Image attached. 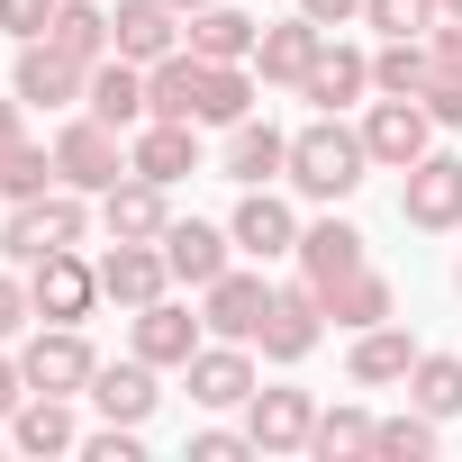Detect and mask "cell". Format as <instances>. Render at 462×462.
Here are the masks:
<instances>
[{
	"mask_svg": "<svg viewBox=\"0 0 462 462\" xmlns=\"http://www.w3.org/2000/svg\"><path fill=\"white\" fill-rule=\"evenodd\" d=\"M363 172H372V145H363V127H345V118H309L300 136H291V190L300 199H354L363 190Z\"/></svg>",
	"mask_w": 462,
	"mask_h": 462,
	"instance_id": "6da1fadb",
	"label": "cell"
},
{
	"mask_svg": "<svg viewBox=\"0 0 462 462\" xmlns=\"http://www.w3.org/2000/svg\"><path fill=\"white\" fill-rule=\"evenodd\" d=\"M82 236H91L82 190H46V199H19V217L0 226V254H10V263H37V254H64V245H82Z\"/></svg>",
	"mask_w": 462,
	"mask_h": 462,
	"instance_id": "7a4b0ae2",
	"label": "cell"
},
{
	"mask_svg": "<svg viewBox=\"0 0 462 462\" xmlns=\"http://www.w3.org/2000/svg\"><path fill=\"white\" fill-rule=\"evenodd\" d=\"M28 300H37V318L82 327L109 291H100V263H82V245H64V254H37V263H28Z\"/></svg>",
	"mask_w": 462,
	"mask_h": 462,
	"instance_id": "3957f363",
	"label": "cell"
},
{
	"mask_svg": "<svg viewBox=\"0 0 462 462\" xmlns=\"http://www.w3.org/2000/svg\"><path fill=\"white\" fill-rule=\"evenodd\" d=\"M19 372H28V390H55V399H82L91 390V372H100V354L82 345V327H37L28 345H19Z\"/></svg>",
	"mask_w": 462,
	"mask_h": 462,
	"instance_id": "277c9868",
	"label": "cell"
},
{
	"mask_svg": "<svg viewBox=\"0 0 462 462\" xmlns=\"http://www.w3.org/2000/svg\"><path fill=\"white\" fill-rule=\"evenodd\" d=\"M10 91H19L28 109H73V100L91 91V64H82V55H64L55 37H28V46H19V64H10Z\"/></svg>",
	"mask_w": 462,
	"mask_h": 462,
	"instance_id": "5b68a950",
	"label": "cell"
},
{
	"mask_svg": "<svg viewBox=\"0 0 462 462\" xmlns=\"http://www.w3.org/2000/svg\"><path fill=\"white\" fill-rule=\"evenodd\" d=\"M55 172H64V190H109V181H127V145H118V127L82 109V118L55 136Z\"/></svg>",
	"mask_w": 462,
	"mask_h": 462,
	"instance_id": "8992f818",
	"label": "cell"
},
{
	"mask_svg": "<svg viewBox=\"0 0 462 462\" xmlns=\"http://www.w3.org/2000/svg\"><path fill=\"white\" fill-rule=\"evenodd\" d=\"M399 217L426 226V236H444V226H462V154H417L408 181H399Z\"/></svg>",
	"mask_w": 462,
	"mask_h": 462,
	"instance_id": "52a82bcc",
	"label": "cell"
},
{
	"mask_svg": "<svg viewBox=\"0 0 462 462\" xmlns=\"http://www.w3.org/2000/svg\"><path fill=\"white\" fill-rule=\"evenodd\" d=\"M363 145H372V163H381V172H408L417 154H435V118H426V100L381 91V100H372V118H363Z\"/></svg>",
	"mask_w": 462,
	"mask_h": 462,
	"instance_id": "ba28073f",
	"label": "cell"
},
{
	"mask_svg": "<svg viewBox=\"0 0 462 462\" xmlns=\"http://www.w3.org/2000/svg\"><path fill=\"white\" fill-rule=\"evenodd\" d=\"M318 336H327V300H318V282H282L273 291V318H263V363H309L318 354Z\"/></svg>",
	"mask_w": 462,
	"mask_h": 462,
	"instance_id": "9c48e42d",
	"label": "cell"
},
{
	"mask_svg": "<svg viewBox=\"0 0 462 462\" xmlns=\"http://www.w3.org/2000/svg\"><path fill=\"white\" fill-rule=\"evenodd\" d=\"M199 318H208V336H226V345H254V336H263V318H273V282L226 263V273L199 291Z\"/></svg>",
	"mask_w": 462,
	"mask_h": 462,
	"instance_id": "30bf717a",
	"label": "cell"
},
{
	"mask_svg": "<svg viewBox=\"0 0 462 462\" xmlns=\"http://www.w3.org/2000/svg\"><path fill=\"white\" fill-rule=\"evenodd\" d=\"M100 291L136 318V309H154L163 291H172V263H163V245H145V236H109V254H100Z\"/></svg>",
	"mask_w": 462,
	"mask_h": 462,
	"instance_id": "8fae6325",
	"label": "cell"
},
{
	"mask_svg": "<svg viewBox=\"0 0 462 462\" xmlns=\"http://www.w3.org/2000/svg\"><path fill=\"white\" fill-rule=\"evenodd\" d=\"M226 236H236V254H254V263H282V254H300V217H291V199L263 181V190H245V199H236Z\"/></svg>",
	"mask_w": 462,
	"mask_h": 462,
	"instance_id": "7c38bea8",
	"label": "cell"
},
{
	"mask_svg": "<svg viewBox=\"0 0 462 462\" xmlns=\"http://www.w3.org/2000/svg\"><path fill=\"white\" fill-rule=\"evenodd\" d=\"M181 10H172V0H118V10H109V55H127V64H163L172 46H181Z\"/></svg>",
	"mask_w": 462,
	"mask_h": 462,
	"instance_id": "4fadbf2b",
	"label": "cell"
},
{
	"mask_svg": "<svg viewBox=\"0 0 462 462\" xmlns=\"http://www.w3.org/2000/svg\"><path fill=\"white\" fill-rule=\"evenodd\" d=\"M163 263H172V282H190V291H208L226 263H236V236H226V226H208V217H172L163 226Z\"/></svg>",
	"mask_w": 462,
	"mask_h": 462,
	"instance_id": "5bb4252c",
	"label": "cell"
},
{
	"mask_svg": "<svg viewBox=\"0 0 462 462\" xmlns=\"http://www.w3.org/2000/svg\"><path fill=\"white\" fill-rule=\"evenodd\" d=\"M127 172H145V181H190L199 172V127L190 118H145L136 136H127Z\"/></svg>",
	"mask_w": 462,
	"mask_h": 462,
	"instance_id": "9a60e30c",
	"label": "cell"
},
{
	"mask_svg": "<svg viewBox=\"0 0 462 462\" xmlns=\"http://www.w3.org/2000/svg\"><path fill=\"white\" fill-rule=\"evenodd\" d=\"M245 435H254V453H309L318 399H309V390H254V399H245Z\"/></svg>",
	"mask_w": 462,
	"mask_h": 462,
	"instance_id": "2e32d148",
	"label": "cell"
},
{
	"mask_svg": "<svg viewBox=\"0 0 462 462\" xmlns=\"http://www.w3.org/2000/svg\"><path fill=\"white\" fill-rule=\"evenodd\" d=\"M199 100H208V55H190V37H181L163 64H145V118H190L199 127Z\"/></svg>",
	"mask_w": 462,
	"mask_h": 462,
	"instance_id": "e0dca14e",
	"label": "cell"
},
{
	"mask_svg": "<svg viewBox=\"0 0 462 462\" xmlns=\"http://www.w3.org/2000/svg\"><path fill=\"white\" fill-rule=\"evenodd\" d=\"M82 399H91L109 426H145V417L163 408V390H154V363H145V354H127V363H100Z\"/></svg>",
	"mask_w": 462,
	"mask_h": 462,
	"instance_id": "ac0fdd59",
	"label": "cell"
},
{
	"mask_svg": "<svg viewBox=\"0 0 462 462\" xmlns=\"http://www.w3.org/2000/svg\"><path fill=\"white\" fill-rule=\"evenodd\" d=\"M199 345H208V318H190V309H172V300L136 309V354H145L154 372H190Z\"/></svg>",
	"mask_w": 462,
	"mask_h": 462,
	"instance_id": "d6986e66",
	"label": "cell"
},
{
	"mask_svg": "<svg viewBox=\"0 0 462 462\" xmlns=\"http://www.w3.org/2000/svg\"><path fill=\"white\" fill-rule=\"evenodd\" d=\"M372 254H363V226H345V217H318V226H300V282H318V300L345 282V273H363Z\"/></svg>",
	"mask_w": 462,
	"mask_h": 462,
	"instance_id": "ffe728a7",
	"label": "cell"
},
{
	"mask_svg": "<svg viewBox=\"0 0 462 462\" xmlns=\"http://www.w3.org/2000/svg\"><path fill=\"white\" fill-rule=\"evenodd\" d=\"M226 181H245V190L291 181V136L273 118H236V127H226Z\"/></svg>",
	"mask_w": 462,
	"mask_h": 462,
	"instance_id": "44dd1931",
	"label": "cell"
},
{
	"mask_svg": "<svg viewBox=\"0 0 462 462\" xmlns=\"http://www.w3.org/2000/svg\"><path fill=\"white\" fill-rule=\"evenodd\" d=\"M318 46H327V28L291 10V19H273V28L254 37V73H263V82H291V91H300V82H309V64H318Z\"/></svg>",
	"mask_w": 462,
	"mask_h": 462,
	"instance_id": "7402d4cb",
	"label": "cell"
},
{
	"mask_svg": "<svg viewBox=\"0 0 462 462\" xmlns=\"http://www.w3.org/2000/svg\"><path fill=\"white\" fill-rule=\"evenodd\" d=\"M82 109H91V118H109L118 136H136V127H145V64H127V55H100V64H91V91H82Z\"/></svg>",
	"mask_w": 462,
	"mask_h": 462,
	"instance_id": "603a6c76",
	"label": "cell"
},
{
	"mask_svg": "<svg viewBox=\"0 0 462 462\" xmlns=\"http://www.w3.org/2000/svg\"><path fill=\"white\" fill-rule=\"evenodd\" d=\"M82 444V417H73V399H55V390H28L19 399V417H10V453H73Z\"/></svg>",
	"mask_w": 462,
	"mask_h": 462,
	"instance_id": "cb8c5ba5",
	"label": "cell"
},
{
	"mask_svg": "<svg viewBox=\"0 0 462 462\" xmlns=\"http://www.w3.org/2000/svg\"><path fill=\"white\" fill-rule=\"evenodd\" d=\"M190 399H199V408H245V399H254V354L226 345V336L199 345V354H190Z\"/></svg>",
	"mask_w": 462,
	"mask_h": 462,
	"instance_id": "d4e9b609",
	"label": "cell"
},
{
	"mask_svg": "<svg viewBox=\"0 0 462 462\" xmlns=\"http://www.w3.org/2000/svg\"><path fill=\"white\" fill-rule=\"evenodd\" d=\"M100 226H109V236H163V226H172V208H163V181H145V172H127V181H109L100 190Z\"/></svg>",
	"mask_w": 462,
	"mask_h": 462,
	"instance_id": "484cf974",
	"label": "cell"
},
{
	"mask_svg": "<svg viewBox=\"0 0 462 462\" xmlns=\"http://www.w3.org/2000/svg\"><path fill=\"white\" fill-rule=\"evenodd\" d=\"M363 91H372V55L327 37V46H318V64H309V82H300V100H318V109L336 118V109H345V100H363Z\"/></svg>",
	"mask_w": 462,
	"mask_h": 462,
	"instance_id": "4316f807",
	"label": "cell"
},
{
	"mask_svg": "<svg viewBox=\"0 0 462 462\" xmlns=\"http://www.w3.org/2000/svg\"><path fill=\"white\" fill-rule=\"evenodd\" d=\"M190 55H208V64H254V37H263V19H245V10H226V0H208V10H190Z\"/></svg>",
	"mask_w": 462,
	"mask_h": 462,
	"instance_id": "83f0119b",
	"label": "cell"
},
{
	"mask_svg": "<svg viewBox=\"0 0 462 462\" xmlns=\"http://www.w3.org/2000/svg\"><path fill=\"white\" fill-rule=\"evenodd\" d=\"M381 318H399V291L363 263V273H345L336 291H327V327H345V336H363V327H381Z\"/></svg>",
	"mask_w": 462,
	"mask_h": 462,
	"instance_id": "f1b7e54d",
	"label": "cell"
},
{
	"mask_svg": "<svg viewBox=\"0 0 462 462\" xmlns=\"http://www.w3.org/2000/svg\"><path fill=\"white\" fill-rule=\"evenodd\" d=\"M408 363H417V336H408V327H390V318H381V327H363V336H354V381H363V390L408 381Z\"/></svg>",
	"mask_w": 462,
	"mask_h": 462,
	"instance_id": "f546056e",
	"label": "cell"
},
{
	"mask_svg": "<svg viewBox=\"0 0 462 462\" xmlns=\"http://www.w3.org/2000/svg\"><path fill=\"white\" fill-rule=\"evenodd\" d=\"M426 82H435V46H426V37H381V55H372V91L417 100Z\"/></svg>",
	"mask_w": 462,
	"mask_h": 462,
	"instance_id": "4dcf8cb0",
	"label": "cell"
},
{
	"mask_svg": "<svg viewBox=\"0 0 462 462\" xmlns=\"http://www.w3.org/2000/svg\"><path fill=\"white\" fill-rule=\"evenodd\" d=\"M408 408H426L435 426L462 417V354H417L408 363Z\"/></svg>",
	"mask_w": 462,
	"mask_h": 462,
	"instance_id": "1f68e13d",
	"label": "cell"
},
{
	"mask_svg": "<svg viewBox=\"0 0 462 462\" xmlns=\"http://www.w3.org/2000/svg\"><path fill=\"white\" fill-rule=\"evenodd\" d=\"M236 118H254V64H208L199 127H236Z\"/></svg>",
	"mask_w": 462,
	"mask_h": 462,
	"instance_id": "d6a6232c",
	"label": "cell"
},
{
	"mask_svg": "<svg viewBox=\"0 0 462 462\" xmlns=\"http://www.w3.org/2000/svg\"><path fill=\"white\" fill-rule=\"evenodd\" d=\"M372 426H381V417H363V408H318L309 453H318V462H354V453H372Z\"/></svg>",
	"mask_w": 462,
	"mask_h": 462,
	"instance_id": "836d02e7",
	"label": "cell"
},
{
	"mask_svg": "<svg viewBox=\"0 0 462 462\" xmlns=\"http://www.w3.org/2000/svg\"><path fill=\"white\" fill-rule=\"evenodd\" d=\"M64 172H55V145H10L0 154V199H46Z\"/></svg>",
	"mask_w": 462,
	"mask_h": 462,
	"instance_id": "e575fe53",
	"label": "cell"
},
{
	"mask_svg": "<svg viewBox=\"0 0 462 462\" xmlns=\"http://www.w3.org/2000/svg\"><path fill=\"white\" fill-rule=\"evenodd\" d=\"M64 55H82V64H100L109 55V10H91V0H64L55 10V28H46Z\"/></svg>",
	"mask_w": 462,
	"mask_h": 462,
	"instance_id": "d590c367",
	"label": "cell"
},
{
	"mask_svg": "<svg viewBox=\"0 0 462 462\" xmlns=\"http://www.w3.org/2000/svg\"><path fill=\"white\" fill-rule=\"evenodd\" d=\"M372 453H381V462H435V417H426V408L381 417V426H372Z\"/></svg>",
	"mask_w": 462,
	"mask_h": 462,
	"instance_id": "8d00e7d4",
	"label": "cell"
},
{
	"mask_svg": "<svg viewBox=\"0 0 462 462\" xmlns=\"http://www.w3.org/2000/svg\"><path fill=\"white\" fill-rule=\"evenodd\" d=\"M363 19H372L381 37H435L444 0H363Z\"/></svg>",
	"mask_w": 462,
	"mask_h": 462,
	"instance_id": "74e56055",
	"label": "cell"
},
{
	"mask_svg": "<svg viewBox=\"0 0 462 462\" xmlns=\"http://www.w3.org/2000/svg\"><path fill=\"white\" fill-rule=\"evenodd\" d=\"M55 10H64V0H0V37H19V46H28V37L55 28Z\"/></svg>",
	"mask_w": 462,
	"mask_h": 462,
	"instance_id": "f35d334b",
	"label": "cell"
},
{
	"mask_svg": "<svg viewBox=\"0 0 462 462\" xmlns=\"http://www.w3.org/2000/svg\"><path fill=\"white\" fill-rule=\"evenodd\" d=\"M82 453H91V462H136V453H145V426H109V417H100V435H82Z\"/></svg>",
	"mask_w": 462,
	"mask_h": 462,
	"instance_id": "ab89813d",
	"label": "cell"
},
{
	"mask_svg": "<svg viewBox=\"0 0 462 462\" xmlns=\"http://www.w3.org/2000/svg\"><path fill=\"white\" fill-rule=\"evenodd\" d=\"M245 453H254L245 426H208V435H190V462H245Z\"/></svg>",
	"mask_w": 462,
	"mask_h": 462,
	"instance_id": "60d3db41",
	"label": "cell"
},
{
	"mask_svg": "<svg viewBox=\"0 0 462 462\" xmlns=\"http://www.w3.org/2000/svg\"><path fill=\"white\" fill-rule=\"evenodd\" d=\"M28 318H37V300H28V282H19V273H0V345H10V336H19Z\"/></svg>",
	"mask_w": 462,
	"mask_h": 462,
	"instance_id": "b9f144b4",
	"label": "cell"
},
{
	"mask_svg": "<svg viewBox=\"0 0 462 462\" xmlns=\"http://www.w3.org/2000/svg\"><path fill=\"white\" fill-rule=\"evenodd\" d=\"M417 100H426V118H435V127H462V82H453V73H435Z\"/></svg>",
	"mask_w": 462,
	"mask_h": 462,
	"instance_id": "7bdbcfd3",
	"label": "cell"
},
{
	"mask_svg": "<svg viewBox=\"0 0 462 462\" xmlns=\"http://www.w3.org/2000/svg\"><path fill=\"white\" fill-rule=\"evenodd\" d=\"M426 46H435V73H453V82H462V19H435V37H426Z\"/></svg>",
	"mask_w": 462,
	"mask_h": 462,
	"instance_id": "ee69618b",
	"label": "cell"
},
{
	"mask_svg": "<svg viewBox=\"0 0 462 462\" xmlns=\"http://www.w3.org/2000/svg\"><path fill=\"white\" fill-rule=\"evenodd\" d=\"M19 399H28V372H19V354H0V426L19 417Z\"/></svg>",
	"mask_w": 462,
	"mask_h": 462,
	"instance_id": "f6af8a7d",
	"label": "cell"
},
{
	"mask_svg": "<svg viewBox=\"0 0 462 462\" xmlns=\"http://www.w3.org/2000/svg\"><path fill=\"white\" fill-rule=\"evenodd\" d=\"M300 19H318V28H354L363 0H300Z\"/></svg>",
	"mask_w": 462,
	"mask_h": 462,
	"instance_id": "bcb514c9",
	"label": "cell"
},
{
	"mask_svg": "<svg viewBox=\"0 0 462 462\" xmlns=\"http://www.w3.org/2000/svg\"><path fill=\"white\" fill-rule=\"evenodd\" d=\"M19 109H28L19 91H10V100H0V154H10V145H28V127H19Z\"/></svg>",
	"mask_w": 462,
	"mask_h": 462,
	"instance_id": "7dc6e473",
	"label": "cell"
},
{
	"mask_svg": "<svg viewBox=\"0 0 462 462\" xmlns=\"http://www.w3.org/2000/svg\"><path fill=\"white\" fill-rule=\"evenodd\" d=\"M172 10H181V19H190V10H208V0H172Z\"/></svg>",
	"mask_w": 462,
	"mask_h": 462,
	"instance_id": "c3c4849f",
	"label": "cell"
},
{
	"mask_svg": "<svg viewBox=\"0 0 462 462\" xmlns=\"http://www.w3.org/2000/svg\"><path fill=\"white\" fill-rule=\"evenodd\" d=\"M444 19H462V0H444Z\"/></svg>",
	"mask_w": 462,
	"mask_h": 462,
	"instance_id": "681fc988",
	"label": "cell"
},
{
	"mask_svg": "<svg viewBox=\"0 0 462 462\" xmlns=\"http://www.w3.org/2000/svg\"><path fill=\"white\" fill-rule=\"evenodd\" d=\"M453 282H462V273H453Z\"/></svg>",
	"mask_w": 462,
	"mask_h": 462,
	"instance_id": "f907efd6",
	"label": "cell"
}]
</instances>
